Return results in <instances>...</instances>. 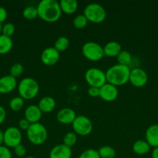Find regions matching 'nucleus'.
<instances>
[{"label":"nucleus","mask_w":158,"mask_h":158,"mask_svg":"<svg viewBox=\"0 0 158 158\" xmlns=\"http://www.w3.org/2000/svg\"><path fill=\"white\" fill-rule=\"evenodd\" d=\"M31 123L26 120V118H23L19 121V127L20 130H23V131H27L29 129V126H30Z\"/></svg>","instance_id":"obj_35"},{"label":"nucleus","mask_w":158,"mask_h":158,"mask_svg":"<svg viewBox=\"0 0 158 158\" xmlns=\"http://www.w3.org/2000/svg\"><path fill=\"white\" fill-rule=\"evenodd\" d=\"M15 30V27L13 23H5L2 28V34L6 36L11 37L14 34Z\"/></svg>","instance_id":"obj_31"},{"label":"nucleus","mask_w":158,"mask_h":158,"mask_svg":"<svg viewBox=\"0 0 158 158\" xmlns=\"http://www.w3.org/2000/svg\"><path fill=\"white\" fill-rule=\"evenodd\" d=\"M38 107L42 113H51L56 107V101L52 97L46 96L40 99L38 103Z\"/></svg>","instance_id":"obj_18"},{"label":"nucleus","mask_w":158,"mask_h":158,"mask_svg":"<svg viewBox=\"0 0 158 158\" xmlns=\"http://www.w3.org/2000/svg\"><path fill=\"white\" fill-rule=\"evenodd\" d=\"M70 45V41L67 37L65 36H60L56 40L54 43V47L59 52H64L66 49H68V46Z\"/></svg>","instance_id":"obj_24"},{"label":"nucleus","mask_w":158,"mask_h":158,"mask_svg":"<svg viewBox=\"0 0 158 158\" xmlns=\"http://www.w3.org/2000/svg\"><path fill=\"white\" fill-rule=\"evenodd\" d=\"M129 81L135 87H143L148 82V75L142 68H133L130 70Z\"/></svg>","instance_id":"obj_10"},{"label":"nucleus","mask_w":158,"mask_h":158,"mask_svg":"<svg viewBox=\"0 0 158 158\" xmlns=\"http://www.w3.org/2000/svg\"><path fill=\"white\" fill-rule=\"evenodd\" d=\"M146 141L151 148H158V124L153 123L147 127L145 133Z\"/></svg>","instance_id":"obj_16"},{"label":"nucleus","mask_w":158,"mask_h":158,"mask_svg":"<svg viewBox=\"0 0 158 158\" xmlns=\"http://www.w3.org/2000/svg\"><path fill=\"white\" fill-rule=\"evenodd\" d=\"M88 94L91 97H99V88L90 86L88 89Z\"/></svg>","instance_id":"obj_36"},{"label":"nucleus","mask_w":158,"mask_h":158,"mask_svg":"<svg viewBox=\"0 0 158 158\" xmlns=\"http://www.w3.org/2000/svg\"><path fill=\"white\" fill-rule=\"evenodd\" d=\"M151 147L144 140H138L133 144V151L137 155H145L150 151Z\"/></svg>","instance_id":"obj_21"},{"label":"nucleus","mask_w":158,"mask_h":158,"mask_svg":"<svg viewBox=\"0 0 158 158\" xmlns=\"http://www.w3.org/2000/svg\"><path fill=\"white\" fill-rule=\"evenodd\" d=\"M2 23H0V35H2Z\"/></svg>","instance_id":"obj_41"},{"label":"nucleus","mask_w":158,"mask_h":158,"mask_svg":"<svg viewBox=\"0 0 158 158\" xmlns=\"http://www.w3.org/2000/svg\"><path fill=\"white\" fill-rule=\"evenodd\" d=\"M14 149V153H15V155L19 157H23L26 156V149L25 148V146H23V144H19L18 146H16L15 148H13Z\"/></svg>","instance_id":"obj_33"},{"label":"nucleus","mask_w":158,"mask_h":158,"mask_svg":"<svg viewBox=\"0 0 158 158\" xmlns=\"http://www.w3.org/2000/svg\"><path fill=\"white\" fill-rule=\"evenodd\" d=\"M72 128L77 135L85 137L92 132L93 123L88 117L85 115L77 116L72 123Z\"/></svg>","instance_id":"obj_8"},{"label":"nucleus","mask_w":158,"mask_h":158,"mask_svg":"<svg viewBox=\"0 0 158 158\" xmlns=\"http://www.w3.org/2000/svg\"><path fill=\"white\" fill-rule=\"evenodd\" d=\"M7 10L2 6H0V23H2L7 19Z\"/></svg>","instance_id":"obj_37"},{"label":"nucleus","mask_w":158,"mask_h":158,"mask_svg":"<svg viewBox=\"0 0 158 158\" xmlns=\"http://www.w3.org/2000/svg\"><path fill=\"white\" fill-rule=\"evenodd\" d=\"M85 78L87 83L93 87L100 88L107 83L105 73L96 67H91L87 69Z\"/></svg>","instance_id":"obj_7"},{"label":"nucleus","mask_w":158,"mask_h":158,"mask_svg":"<svg viewBox=\"0 0 158 158\" xmlns=\"http://www.w3.org/2000/svg\"><path fill=\"white\" fill-rule=\"evenodd\" d=\"M81 52L84 56L90 61H99L104 56L103 47L95 42H87L82 46Z\"/></svg>","instance_id":"obj_6"},{"label":"nucleus","mask_w":158,"mask_h":158,"mask_svg":"<svg viewBox=\"0 0 158 158\" xmlns=\"http://www.w3.org/2000/svg\"><path fill=\"white\" fill-rule=\"evenodd\" d=\"M77 158H101L97 150L89 148L84 151Z\"/></svg>","instance_id":"obj_32"},{"label":"nucleus","mask_w":158,"mask_h":158,"mask_svg":"<svg viewBox=\"0 0 158 158\" xmlns=\"http://www.w3.org/2000/svg\"><path fill=\"white\" fill-rule=\"evenodd\" d=\"M25 158H35L34 157H33V156H28V157H25Z\"/></svg>","instance_id":"obj_42"},{"label":"nucleus","mask_w":158,"mask_h":158,"mask_svg":"<svg viewBox=\"0 0 158 158\" xmlns=\"http://www.w3.org/2000/svg\"><path fill=\"white\" fill-rule=\"evenodd\" d=\"M3 143H4V135L2 131H0V146H2Z\"/></svg>","instance_id":"obj_40"},{"label":"nucleus","mask_w":158,"mask_h":158,"mask_svg":"<svg viewBox=\"0 0 158 158\" xmlns=\"http://www.w3.org/2000/svg\"><path fill=\"white\" fill-rule=\"evenodd\" d=\"M17 86V80L10 75L0 78V94H7L13 91Z\"/></svg>","instance_id":"obj_13"},{"label":"nucleus","mask_w":158,"mask_h":158,"mask_svg":"<svg viewBox=\"0 0 158 158\" xmlns=\"http://www.w3.org/2000/svg\"><path fill=\"white\" fill-rule=\"evenodd\" d=\"M13 46V42L11 37L2 34L0 35V54H6L11 51Z\"/></svg>","instance_id":"obj_22"},{"label":"nucleus","mask_w":158,"mask_h":158,"mask_svg":"<svg viewBox=\"0 0 158 158\" xmlns=\"http://www.w3.org/2000/svg\"><path fill=\"white\" fill-rule=\"evenodd\" d=\"M20 97L23 100H32L35 98L40 90V86L36 80L31 77L23 78L17 86Z\"/></svg>","instance_id":"obj_3"},{"label":"nucleus","mask_w":158,"mask_h":158,"mask_svg":"<svg viewBox=\"0 0 158 158\" xmlns=\"http://www.w3.org/2000/svg\"><path fill=\"white\" fill-rule=\"evenodd\" d=\"M23 15L26 19L33 20L38 17V11L37 6H29L25 8L23 11Z\"/></svg>","instance_id":"obj_26"},{"label":"nucleus","mask_w":158,"mask_h":158,"mask_svg":"<svg viewBox=\"0 0 158 158\" xmlns=\"http://www.w3.org/2000/svg\"><path fill=\"white\" fill-rule=\"evenodd\" d=\"M76 117L77 115H76L75 111L71 108L68 107L62 108L57 114V121L62 124H70V123L72 124Z\"/></svg>","instance_id":"obj_15"},{"label":"nucleus","mask_w":158,"mask_h":158,"mask_svg":"<svg viewBox=\"0 0 158 158\" xmlns=\"http://www.w3.org/2000/svg\"><path fill=\"white\" fill-rule=\"evenodd\" d=\"M23 71H24V67L21 63H14L9 69V75L16 79L17 77H20L23 74Z\"/></svg>","instance_id":"obj_30"},{"label":"nucleus","mask_w":158,"mask_h":158,"mask_svg":"<svg viewBox=\"0 0 158 158\" xmlns=\"http://www.w3.org/2000/svg\"><path fill=\"white\" fill-rule=\"evenodd\" d=\"M40 60L46 66H54L60 60V52L54 47H47L42 52Z\"/></svg>","instance_id":"obj_12"},{"label":"nucleus","mask_w":158,"mask_h":158,"mask_svg":"<svg viewBox=\"0 0 158 158\" xmlns=\"http://www.w3.org/2000/svg\"><path fill=\"white\" fill-rule=\"evenodd\" d=\"M83 14L88 22L99 24L106 18V11L102 5L99 3H89L84 9Z\"/></svg>","instance_id":"obj_5"},{"label":"nucleus","mask_w":158,"mask_h":158,"mask_svg":"<svg viewBox=\"0 0 158 158\" xmlns=\"http://www.w3.org/2000/svg\"><path fill=\"white\" fill-rule=\"evenodd\" d=\"M151 157L152 158H158V148H153L151 153Z\"/></svg>","instance_id":"obj_39"},{"label":"nucleus","mask_w":158,"mask_h":158,"mask_svg":"<svg viewBox=\"0 0 158 158\" xmlns=\"http://www.w3.org/2000/svg\"><path fill=\"white\" fill-rule=\"evenodd\" d=\"M59 4L61 12L67 15L74 13L78 7V2L76 0H60Z\"/></svg>","instance_id":"obj_20"},{"label":"nucleus","mask_w":158,"mask_h":158,"mask_svg":"<svg viewBox=\"0 0 158 158\" xmlns=\"http://www.w3.org/2000/svg\"><path fill=\"white\" fill-rule=\"evenodd\" d=\"M104 55L108 57H117L119 52L122 50L120 43L116 41H110L103 47Z\"/></svg>","instance_id":"obj_19"},{"label":"nucleus","mask_w":158,"mask_h":158,"mask_svg":"<svg viewBox=\"0 0 158 158\" xmlns=\"http://www.w3.org/2000/svg\"><path fill=\"white\" fill-rule=\"evenodd\" d=\"M43 113L39 109L38 106L36 105H29L25 110V118L32 124V123H39L42 117Z\"/></svg>","instance_id":"obj_17"},{"label":"nucleus","mask_w":158,"mask_h":158,"mask_svg":"<svg viewBox=\"0 0 158 158\" xmlns=\"http://www.w3.org/2000/svg\"><path fill=\"white\" fill-rule=\"evenodd\" d=\"M118 64L123 65V66H129L132 61V55L129 51L122 50L117 56Z\"/></svg>","instance_id":"obj_25"},{"label":"nucleus","mask_w":158,"mask_h":158,"mask_svg":"<svg viewBox=\"0 0 158 158\" xmlns=\"http://www.w3.org/2000/svg\"><path fill=\"white\" fill-rule=\"evenodd\" d=\"M6 118V111L3 106H0V125L3 123Z\"/></svg>","instance_id":"obj_38"},{"label":"nucleus","mask_w":158,"mask_h":158,"mask_svg":"<svg viewBox=\"0 0 158 158\" xmlns=\"http://www.w3.org/2000/svg\"><path fill=\"white\" fill-rule=\"evenodd\" d=\"M37 8L38 17L46 23H55L61 16V9L57 0H42Z\"/></svg>","instance_id":"obj_1"},{"label":"nucleus","mask_w":158,"mask_h":158,"mask_svg":"<svg viewBox=\"0 0 158 158\" xmlns=\"http://www.w3.org/2000/svg\"><path fill=\"white\" fill-rule=\"evenodd\" d=\"M23 106H24V100L20 96L13 97L9 101V107L12 110L15 111V112L21 110Z\"/></svg>","instance_id":"obj_27"},{"label":"nucleus","mask_w":158,"mask_h":158,"mask_svg":"<svg viewBox=\"0 0 158 158\" xmlns=\"http://www.w3.org/2000/svg\"><path fill=\"white\" fill-rule=\"evenodd\" d=\"M5 146L14 148L22 142L21 131L16 127H9L3 132Z\"/></svg>","instance_id":"obj_9"},{"label":"nucleus","mask_w":158,"mask_h":158,"mask_svg":"<svg viewBox=\"0 0 158 158\" xmlns=\"http://www.w3.org/2000/svg\"><path fill=\"white\" fill-rule=\"evenodd\" d=\"M98 152L101 158H115L116 155V150L108 145L101 147Z\"/></svg>","instance_id":"obj_23"},{"label":"nucleus","mask_w":158,"mask_h":158,"mask_svg":"<svg viewBox=\"0 0 158 158\" xmlns=\"http://www.w3.org/2000/svg\"><path fill=\"white\" fill-rule=\"evenodd\" d=\"M129 67L120 64L111 66L105 72L107 83L114 85L116 87L127 83L129 80Z\"/></svg>","instance_id":"obj_2"},{"label":"nucleus","mask_w":158,"mask_h":158,"mask_svg":"<svg viewBox=\"0 0 158 158\" xmlns=\"http://www.w3.org/2000/svg\"><path fill=\"white\" fill-rule=\"evenodd\" d=\"M26 136L32 144L39 146L44 143L47 140L48 132L44 125L39 122L30 124L29 129L26 131Z\"/></svg>","instance_id":"obj_4"},{"label":"nucleus","mask_w":158,"mask_h":158,"mask_svg":"<svg viewBox=\"0 0 158 158\" xmlns=\"http://www.w3.org/2000/svg\"><path fill=\"white\" fill-rule=\"evenodd\" d=\"M0 158H12V153L6 146H0Z\"/></svg>","instance_id":"obj_34"},{"label":"nucleus","mask_w":158,"mask_h":158,"mask_svg":"<svg viewBox=\"0 0 158 158\" xmlns=\"http://www.w3.org/2000/svg\"><path fill=\"white\" fill-rule=\"evenodd\" d=\"M72 156V150L64 143L57 144L50 150V158H71Z\"/></svg>","instance_id":"obj_14"},{"label":"nucleus","mask_w":158,"mask_h":158,"mask_svg":"<svg viewBox=\"0 0 158 158\" xmlns=\"http://www.w3.org/2000/svg\"><path fill=\"white\" fill-rule=\"evenodd\" d=\"M119 90L114 85L106 83L99 88V97L105 102H113L118 98Z\"/></svg>","instance_id":"obj_11"},{"label":"nucleus","mask_w":158,"mask_h":158,"mask_svg":"<svg viewBox=\"0 0 158 158\" xmlns=\"http://www.w3.org/2000/svg\"><path fill=\"white\" fill-rule=\"evenodd\" d=\"M77 140V136L74 132H68L63 138V143L69 148H72L76 144Z\"/></svg>","instance_id":"obj_29"},{"label":"nucleus","mask_w":158,"mask_h":158,"mask_svg":"<svg viewBox=\"0 0 158 158\" xmlns=\"http://www.w3.org/2000/svg\"><path fill=\"white\" fill-rule=\"evenodd\" d=\"M88 19H87V18L85 16L84 14L76 15L74 19H73V25L77 29H81L85 28L88 25Z\"/></svg>","instance_id":"obj_28"}]
</instances>
